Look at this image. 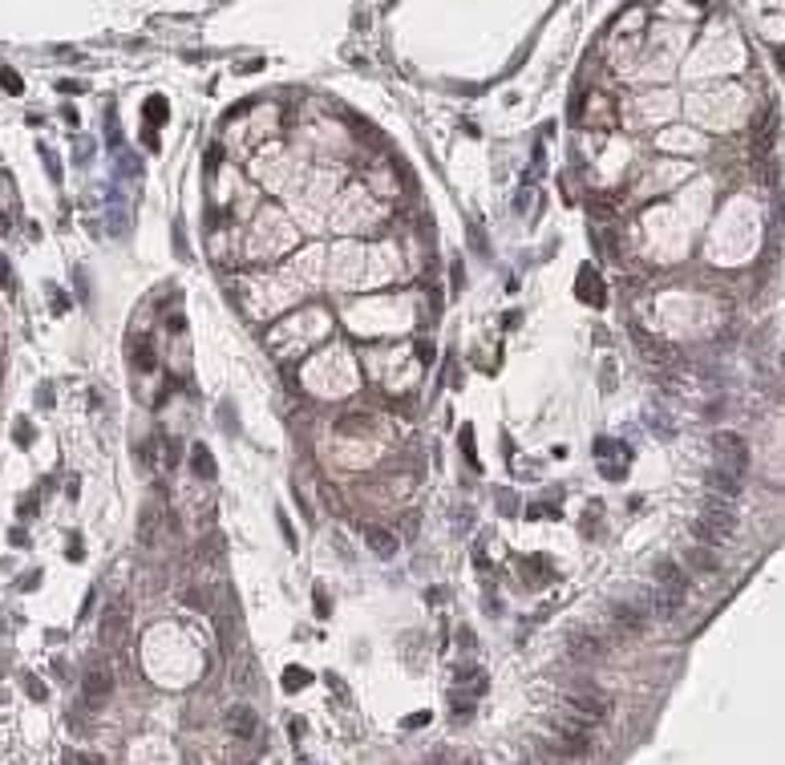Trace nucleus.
<instances>
[{"mask_svg": "<svg viewBox=\"0 0 785 765\" xmlns=\"http://www.w3.org/2000/svg\"><path fill=\"white\" fill-rule=\"evenodd\" d=\"M693 535H697L700 547H721V542H729L733 535H737V510H733V502H725V498H704V506H700V514L693 518Z\"/></svg>", "mask_w": 785, "mask_h": 765, "instance_id": "nucleus-1", "label": "nucleus"}, {"mask_svg": "<svg viewBox=\"0 0 785 765\" xmlns=\"http://www.w3.org/2000/svg\"><path fill=\"white\" fill-rule=\"evenodd\" d=\"M563 709H567L571 717L587 720L591 729L595 725H603V720L611 717V701L599 692V688H591V684H583V688H571L567 697H563Z\"/></svg>", "mask_w": 785, "mask_h": 765, "instance_id": "nucleus-2", "label": "nucleus"}, {"mask_svg": "<svg viewBox=\"0 0 785 765\" xmlns=\"http://www.w3.org/2000/svg\"><path fill=\"white\" fill-rule=\"evenodd\" d=\"M126 636H130V603L114 599L97 620V640H101V648H122Z\"/></svg>", "mask_w": 785, "mask_h": 765, "instance_id": "nucleus-3", "label": "nucleus"}, {"mask_svg": "<svg viewBox=\"0 0 785 765\" xmlns=\"http://www.w3.org/2000/svg\"><path fill=\"white\" fill-rule=\"evenodd\" d=\"M712 453H717V466H725V470H733V474H745V470H749V442H745L741 434H733V429H721V434L712 438Z\"/></svg>", "mask_w": 785, "mask_h": 765, "instance_id": "nucleus-4", "label": "nucleus"}, {"mask_svg": "<svg viewBox=\"0 0 785 765\" xmlns=\"http://www.w3.org/2000/svg\"><path fill=\"white\" fill-rule=\"evenodd\" d=\"M567 656L575 664H599L608 656V644L587 628H571L567 631Z\"/></svg>", "mask_w": 785, "mask_h": 765, "instance_id": "nucleus-5", "label": "nucleus"}, {"mask_svg": "<svg viewBox=\"0 0 785 765\" xmlns=\"http://www.w3.org/2000/svg\"><path fill=\"white\" fill-rule=\"evenodd\" d=\"M704 486H708L712 498H725V502H737L741 490H745L741 474H733V470H725V466H712V470L704 474Z\"/></svg>", "mask_w": 785, "mask_h": 765, "instance_id": "nucleus-6", "label": "nucleus"}, {"mask_svg": "<svg viewBox=\"0 0 785 765\" xmlns=\"http://www.w3.org/2000/svg\"><path fill=\"white\" fill-rule=\"evenodd\" d=\"M114 692V673L105 668V664H97V668H89L86 673V680H82V697H86V705L89 709H97L105 697Z\"/></svg>", "mask_w": 785, "mask_h": 765, "instance_id": "nucleus-7", "label": "nucleus"}, {"mask_svg": "<svg viewBox=\"0 0 785 765\" xmlns=\"http://www.w3.org/2000/svg\"><path fill=\"white\" fill-rule=\"evenodd\" d=\"M611 624L623 631V636H640L648 628V612L636 607V603H611Z\"/></svg>", "mask_w": 785, "mask_h": 765, "instance_id": "nucleus-8", "label": "nucleus"}, {"mask_svg": "<svg viewBox=\"0 0 785 765\" xmlns=\"http://www.w3.org/2000/svg\"><path fill=\"white\" fill-rule=\"evenodd\" d=\"M575 296H579V300H587L591 308H603L608 292H603V279H599V271L583 264V268H579V279H575Z\"/></svg>", "mask_w": 785, "mask_h": 765, "instance_id": "nucleus-9", "label": "nucleus"}, {"mask_svg": "<svg viewBox=\"0 0 785 765\" xmlns=\"http://www.w3.org/2000/svg\"><path fill=\"white\" fill-rule=\"evenodd\" d=\"M684 567H693V571H700V575H717L721 571V555L712 551V547H688L684 551Z\"/></svg>", "mask_w": 785, "mask_h": 765, "instance_id": "nucleus-10", "label": "nucleus"}, {"mask_svg": "<svg viewBox=\"0 0 785 765\" xmlns=\"http://www.w3.org/2000/svg\"><path fill=\"white\" fill-rule=\"evenodd\" d=\"M190 470H195V478H203V482H215L219 478L215 453H211L207 442H195V446H190Z\"/></svg>", "mask_w": 785, "mask_h": 765, "instance_id": "nucleus-11", "label": "nucleus"}, {"mask_svg": "<svg viewBox=\"0 0 785 765\" xmlns=\"http://www.w3.org/2000/svg\"><path fill=\"white\" fill-rule=\"evenodd\" d=\"M158 531H162V514H158L154 502H146L142 514H138V542H142V547H154V542H158Z\"/></svg>", "mask_w": 785, "mask_h": 765, "instance_id": "nucleus-12", "label": "nucleus"}, {"mask_svg": "<svg viewBox=\"0 0 785 765\" xmlns=\"http://www.w3.org/2000/svg\"><path fill=\"white\" fill-rule=\"evenodd\" d=\"M632 336L640 340V357L648 360V364H672V360H676V353H672V349H664L660 340H652L644 328H632Z\"/></svg>", "mask_w": 785, "mask_h": 765, "instance_id": "nucleus-13", "label": "nucleus"}, {"mask_svg": "<svg viewBox=\"0 0 785 765\" xmlns=\"http://www.w3.org/2000/svg\"><path fill=\"white\" fill-rule=\"evenodd\" d=\"M227 725H231V733H235L239 741H251L256 729H260V720H256V713H251L247 705H235V709L227 713Z\"/></svg>", "mask_w": 785, "mask_h": 765, "instance_id": "nucleus-14", "label": "nucleus"}, {"mask_svg": "<svg viewBox=\"0 0 785 765\" xmlns=\"http://www.w3.org/2000/svg\"><path fill=\"white\" fill-rule=\"evenodd\" d=\"M364 542H369V551L381 555V559H392V555H397V535L385 531V527H364Z\"/></svg>", "mask_w": 785, "mask_h": 765, "instance_id": "nucleus-15", "label": "nucleus"}, {"mask_svg": "<svg viewBox=\"0 0 785 765\" xmlns=\"http://www.w3.org/2000/svg\"><path fill=\"white\" fill-rule=\"evenodd\" d=\"M656 584L668 587V591H688V579H684L680 563H672V559H660V563H656Z\"/></svg>", "mask_w": 785, "mask_h": 765, "instance_id": "nucleus-16", "label": "nucleus"}, {"mask_svg": "<svg viewBox=\"0 0 785 765\" xmlns=\"http://www.w3.org/2000/svg\"><path fill=\"white\" fill-rule=\"evenodd\" d=\"M684 595H688V591H668V587H660V591L652 595V612L660 616V620H672V616L680 612Z\"/></svg>", "mask_w": 785, "mask_h": 765, "instance_id": "nucleus-17", "label": "nucleus"}, {"mask_svg": "<svg viewBox=\"0 0 785 765\" xmlns=\"http://www.w3.org/2000/svg\"><path fill=\"white\" fill-rule=\"evenodd\" d=\"M134 364H138L142 373H154L158 357H154V344H150V340H138V344H134Z\"/></svg>", "mask_w": 785, "mask_h": 765, "instance_id": "nucleus-18", "label": "nucleus"}, {"mask_svg": "<svg viewBox=\"0 0 785 765\" xmlns=\"http://www.w3.org/2000/svg\"><path fill=\"white\" fill-rule=\"evenodd\" d=\"M182 603L195 607V612H207V607H211V591H207V587H186V591H182Z\"/></svg>", "mask_w": 785, "mask_h": 765, "instance_id": "nucleus-19", "label": "nucleus"}, {"mask_svg": "<svg viewBox=\"0 0 785 765\" xmlns=\"http://www.w3.org/2000/svg\"><path fill=\"white\" fill-rule=\"evenodd\" d=\"M530 762H534V765H571V757H567V753H559V749H551V745H538Z\"/></svg>", "mask_w": 785, "mask_h": 765, "instance_id": "nucleus-20", "label": "nucleus"}, {"mask_svg": "<svg viewBox=\"0 0 785 765\" xmlns=\"http://www.w3.org/2000/svg\"><path fill=\"white\" fill-rule=\"evenodd\" d=\"M453 680H458V684H474L478 692L486 688V680H482L478 664H458V668H453Z\"/></svg>", "mask_w": 785, "mask_h": 765, "instance_id": "nucleus-21", "label": "nucleus"}, {"mask_svg": "<svg viewBox=\"0 0 785 765\" xmlns=\"http://www.w3.org/2000/svg\"><path fill=\"white\" fill-rule=\"evenodd\" d=\"M369 425H373V417H369V413H349V417H340V429H345V434L369 429Z\"/></svg>", "mask_w": 785, "mask_h": 765, "instance_id": "nucleus-22", "label": "nucleus"}, {"mask_svg": "<svg viewBox=\"0 0 785 765\" xmlns=\"http://www.w3.org/2000/svg\"><path fill=\"white\" fill-rule=\"evenodd\" d=\"M146 114H150V122H166V101H162V97H150V101H146Z\"/></svg>", "mask_w": 785, "mask_h": 765, "instance_id": "nucleus-23", "label": "nucleus"}, {"mask_svg": "<svg viewBox=\"0 0 785 765\" xmlns=\"http://www.w3.org/2000/svg\"><path fill=\"white\" fill-rule=\"evenodd\" d=\"M312 676L304 673V668H292V673H284V688H304Z\"/></svg>", "mask_w": 785, "mask_h": 765, "instance_id": "nucleus-24", "label": "nucleus"}, {"mask_svg": "<svg viewBox=\"0 0 785 765\" xmlns=\"http://www.w3.org/2000/svg\"><path fill=\"white\" fill-rule=\"evenodd\" d=\"M41 154H45V166H49V175H53V179H61V162H57V154H53L49 146H45Z\"/></svg>", "mask_w": 785, "mask_h": 765, "instance_id": "nucleus-25", "label": "nucleus"}, {"mask_svg": "<svg viewBox=\"0 0 785 765\" xmlns=\"http://www.w3.org/2000/svg\"><path fill=\"white\" fill-rule=\"evenodd\" d=\"M162 462H166V466H175V462H178V442H175V438H166V446H162Z\"/></svg>", "mask_w": 785, "mask_h": 765, "instance_id": "nucleus-26", "label": "nucleus"}, {"mask_svg": "<svg viewBox=\"0 0 785 765\" xmlns=\"http://www.w3.org/2000/svg\"><path fill=\"white\" fill-rule=\"evenodd\" d=\"M0 81H4V90H8V93H21V77H16L12 69H4V73H0Z\"/></svg>", "mask_w": 785, "mask_h": 765, "instance_id": "nucleus-27", "label": "nucleus"}, {"mask_svg": "<svg viewBox=\"0 0 785 765\" xmlns=\"http://www.w3.org/2000/svg\"><path fill=\"white\" fill-rule=\"evenodd\" d=\"M421 765H453V757H449L445 749H437V753H429V757H425Z\"/></svg>", "mask_w": 785, "mask_h": 765, "instance_id": "nucleus-28", "label": "nucleus"}, {"mask_svg": "<svg viewBox=\"0 0 785 765\" xmlns=\"http://www.w3.org/2000/svg\"><path fill=\"white\" fill-rule=\"evenodd\" d=\"M470 438H474V434H470V425H466V429H462V450H466V457L474 462V442H470Z\"/></svg>", "mask_w": 785, "mask_h": 765, "instance_id": "nucleus-29", "label": "nucleus"}, {"mask_svg": "<svg viewBox=\"0 0 785 765\" xmlns=\"http://www.w3.org/2000/svg\"><path fill=\"white\" fill-rule=\"evenodd\" d=\"M316 616H328V595L316 587Z\"/></svg>", "mask_w": 785, "mask_h": 765, "instance_id": "nucleus-30", "label": "nucleus"}, {"mask_svg": "<svg viewBox=\"0 0 785 765\" xmlns=\"http://www.w3.org/2000/svg\"><path fill=\"white\" fill-rule=\"evenodd\" d=\"M417 725H429V713H413V717H405V729H417Z\"/></svg>", "mask_w": 785, "mask_h": 765, "instance_id": "nucleus-31", "label": "nucleus"}, {"mask_svg": "<svg viewBox=\"0 0 785 765\" xmlns=\"http://www.w3.org/2000/svg\"><path fill=\"white\" fill-rule=\"evenodd\" d=\"M417 360H434V344H429V340L417 344Z\"/></svg>", "mask_w": 785, "mask_h": 765, "instance_id": "nucleus-32", "label": "nucleus"}, {"mask_svg": "<svg viewBox=\"0 0 785 765\" xmlns=\"http://www.w3.org/2000/svg\"><path fill=\"white\" fill-rule=\"evenodd\" d=\"M279 531H284V539H288V542H292V547H296V535H292V523H288L284 514H279Z\"/></svg>", "mask_w": 785, "mask_h": 765, "instance_id": "nucleus-33", "label": "nucleus"}, {"mask_svg": "<svg viewBox=\"0 0 785 765\" xmlns=\"http://www.w3.org/2000/svg\"><path fill=\"white\" fill-rule=\"evenodd\" d=\"M16 438H21V446H29V421H16Z\"/></svg>", "mask_w": 785, "mask_h": 765, "instance_id": "nucleus-34", "label": "nucleus"}, {"mask_svg": "<svg viewBox=\"0 0 785 765\" xmlns=\"http://www.w3.org/2000/svg\"><path fill=\"white\" fill-rule=\"evenodd\" d=\"M25 688H29V692H33V697H37V701H41V697H45V684H41V680H29V684H25Z\"/></svg>", "mask_w": 785, "mask_h": 765, "instance_id": "nucleus-35", "label": "nucleus"}, {"mask_svg": "<svg viewBox=\"0 0 785 765\" xmlns=\"http://www.w3.org/2000/svg\"><path fill=\"white\" fill-rule=\"evenodd\" d=\"M777 65H782V69H785V49H782V53H777Z\"/></svg>", "mask_w": 785, "mask_h": 765, "instance_id": "nucleus-36", "label": "nucleus"}, {"mask_svg": "<svg viewBox=\"0 0 785 765\" xmlns=\"http://www.w3.org/2000/svg\"><path fill=\"white\" fill-rule=\"evenodd\" d=\"M466 765H482V762H478V757H470V762H466Z\"/></svg>", "mask_w": 785, "mask_h": 765, "instance_id": "nucleus-37", "label": "nucleus"}, {"mask_svg": "<svg viewBox=\"0 0 785 765\" xmlns=\"http://www.w3.org/2000/svg\"><path fill=\"white\" fill-rule=\"evenodd\" d=\"M519 765H534V762H530V757H523V762H519Z\"/></svg>", "mask_w": 785, "mask_h": 765, "instance_id": "nucleus-38", "label": "nucleus"}, {"mask_svg": "<svg viewBox=\"0 0 785 765\" xmlns=\"http://www.w3.org/2000/svg\"><path fill=\"white\" fill-rule=\"evenodd\" d=\"M4 701H8V697H4V692H0V705H4Z\"/></svg>", "mask_w": 785, "mask_h": 765, "instance_id": "nucleus-39", "label": "nucleus"}, {"mask_svg": "<svg viewBox=\"0 0 785 765\" xmlns=\"http://www.w3.org/2000/svg\"><path fill=\"white\" fill-rule=\"evenodd\" d=\"M782 368H785V353H782Z\"/></svg>", "mask_w": 785, "mask_h": 765, "instance_id": "nucleus-40", "label": "nucleus"}]
</instances>
